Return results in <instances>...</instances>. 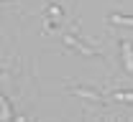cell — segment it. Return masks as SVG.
I'll list each match as a JSON object with an SVG mask.
<instances>
[{
  "label": "cell",
  "mask_w": 133,
  "mask_h": 122,
  "mask_svg": "<svg viewBox=\"0 0 133 122\" xmlns=\"http://www.w3.org/2000/svg\"><path fill=\"white\" fill-rule=\"evenodd\" d=\"M64 43L72 48V51H77L79 56H87V59H100V51H97V48H92L90 43H84L82 38L77 36V31H66V33H64Z\"/></svg>",
  "instance_id": "6da1fadb"
},
{
  "label": "cell",
  "mask_w": 133,
  "mask_h": 122,
  "mask_svg": "<svg viewBox=\"0 0 133 122\" xmlns=\"http://www.w3.org/2000/svg\"><path fill=\"white\" fill-rule=\"evenodd\" d=\"M0 120H16V112H13V107L10 102L0 94Z\"/></svg>",
  "instance_id": "8992f818"
},
{
  "label": "cell",
  "mask_w": 133,
  "mask_h": 122,
  "mask_svg": "<svg viewBox=\"0 0 133 122\" xmlns=\"http://www.w3.org/2000/svg\"><path fill=\"white\" fill-rule=\"evenodd\" d=\"M120 59H123V69L133 76V41L131 38H120Z\"/></svg>",
  "instance_id": "3957f363"
},
{
  "label": "cell",
  "mask_w": 133,
  "mask_h": 122,
  "mask_svg": "<svg viewBox=\"0 0 133 122\" xmlns=\"http://www.w3.org/2000/svg\"><path fill=\"white\" fill-rule=\"evenodd\" d=\"M115 102H125V104H133V92H123V89H118V92H113L110 94Z\"/></svg>",
  "instance_id": "52a82bcc"
},
{
  "label": "cell",
  "mask_w": 133,
  "mask_h": 122,
  "mask_svg": "<svg viewBox=\"0 0 133 122\" xmlns=\"http://www.w3.org/2000/svg\"><path fill=\"white\" fill-rule=\"evenodd\" d=\"M69 94H74L79 99H87V102H102V94L92 87H69Z\"/></svg>",
  "instance_id": "277c9868"
},
{
  "label": "cell",
  "mask_w": 133,
  "mask_h": 122,
  "mask_svg": "<svg viewBox=\"0 0 133 122\" xmlns=\"http://www.w3.org/2000/svg\"><path fill=\"white\" fill-rule=\"evenodd\" d=\"M66 15V10H64V5H62V3H59V0H51L49 5H46V8H44V18H46V20H49V26H46V28H54V26H56V23H59V20H62V18Z\"/></svg>",
  "instance_id": "7a4b0ae2"
},
{
  "label": "cell",
  "mask_w": 133,
  "mask_h": 122,
  "mask_svg": "<svg viewBox=\"0 0 133 122\" xmlns=\"http://www.w3.org/2000/svg\"><path fill=\"white\" fill-rule=\"evenodd\" d=\"M108 20L113 26H125V28H133V15H123V13H113L108 15Z\"/></svg>",
  "instance_id": "5b68a950"
}]
</instances>
